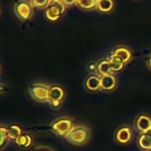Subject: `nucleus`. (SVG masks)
<instances>
[{"label":"nucleus","mask_w":151,"mask_h":151,"mask_svg":"<svg viewBox=\"0 0 151 151\" xmlns=\"http://www.w3.org/2000/svg\"><path fill=\"white\" fill-rule=\"evenodd\" d=\"M49 86L43 84H34L29 88V94L38 102L49 101Z\"/></svg>","instance_id":"obj_3"},{"label":"nucleus","mask_w":151,"mask_h":151,"mask_svg":"<svg viewBox=\"0 0 151 151\" xmlns=\"http://www.w3.org/2000/svg\"><path fill=\"white\" fill-rule=\"evenodd\" d=\"M7 131H8L9 138L14 140H16L22 134V129L18 125H10L9 127H7Z\"/></svg>","instance_id":"obj_17"},{"label":"nucleus","mask_w":151,"mask_h":151,"mask_svg":"<svg viewBox=\"0 0 151 151\" xmlns=\"http://www.w3.org/2000/svg\"><path fill=\"white\" fill-rule=\"evenodd\" d=\"M147 68H148V69L151 71V57L147 60Z\"/></svg>","instance_id":"obj_22"},{"label":"nucleus","mask_w":151,"mask_h":151,"mask_svg":"<svg viewBox=\"0 0 151 151\" xmlns=\"http://www.w3.org/2000/svg\"><path fill=\"white\" fill-rule=\"evenodd\" d=\"M116 86V79L113 74H109L101 77V90L104 92H111Z\"/></svg>","instance_id":"obj_7"},{"label":"nucleus","mask_w":151,"mask_h":151,"mask_svg":"<svg viewBox=\"0 0 151 151\" xmlns=\"http://www.w3.org/2000/svg\"><path fill=\"white\" fill-rule=\"evenodd\" d=\"M111 72H112V70H111L109 60L103 59L97 63V73L101 76V77L111 74Z\"/></svg>","instance_id":"obj_13"},{"label":"nucleus","mask_w":151,"mask_h":151,"mask_svg":"<svg viewBox=\"0 0 151 151\" xmlns=\"http://www.w3.org/2000/svg\"><path fill=\"white\" fill-rule=\"evenodd\" d=\"M109 64H110V68H111V70L112 72H118V71H121L124 67V62L118 57L115 56V55H111L110 58H109Z\"/></svg>","instance_id":"obj_14"},{"label":"nucleus","mask_w":151,"mask_h":151,"mask_svg":"<svg viewBox=\"0 0 151 151\" xmlns=\"http://www.w3.org/2000/svg\"><path fill=\"white\" fill-rule=\"evenodd\" d=\"M77 3L79 6L85 9H91L96 5L95 0H77Z\"/></svg>","instance_id":"obj_18"},{"label":"nucleus","mask_w":151,"mask_h":151,"mask_svg":"<svg viewBox=\"0 0 151 151\" xmlns=\"http://www.w3.org/2000/svg\"><path fill=\"white\" fill-rule=\"evenodd\" d=\"M85 86L90 92H97L101 90V77L95 75L89 76L85 81Z\"/></svg>","instance_id":"obj_9"},{"label":"nucleus","mask_w":151,"mask_h":151,"mask_svg":"<svg viewBox=\"0 0 151 151\" xmlns=\"http://www.w3.org/2000/svg\"><path fill=\"white\" fill-rule=\"evenodd\" d=\"M149 150H151V148H150V149H149Z\"/></svg>","instance_id":"obj_25"},{"label":"nucleus","mask_w":151,"mask_h":151,"mask_svg":"<svg viewBox=\"0 0 151 151\" xmlns=\"http://www.w3.org/2000/svg\"><path fill=\"white\" fill-rule=\"evenodd\" d=\"M63 4L66 5H73L75 2H77V0H61Z\"/></svg>","instance_id":"obj_21"},{"label":"nucleus","mask_w":151,"mask_h":151,"mask_svg":"<svg viewBox=\"0 0 151 151\" xmlns=\"http://www.w3.org/2000/svg\"><path fill=\"white\" fill-rule=\"evenodd\" d=\"M96 6L101 12H109L113 8L112 0H97Z\"/></svg>","instance_id":"obj_16"},{"label":"nucleus","mask_w":151,"mask_h":151,"mask_svg":"<svg viewBox=\"0 0 151 151\" xmlns=\"http://www.w3.org/2000/svg\"><path fill=\"white\" fill-rule=\"evenodd\" d=\"M16 13L23 20H27L30 17L31 14V8L29 4L25 2L19 3L16 6Z\"/></svg>","instance_id":"obj_11"},{"label":"nucleus","mask_w":151,"mask_h":151,"mask_svg":"<svg viewBox=\"0 0 151 151\" xmlns=\"http://www.w3.org/2000/svg\"><path fill=\"white\" fill-rule=\"evenodd\" d=\"M65 96V92L62 87L60 86H52L49 88V101L54 105L57 106Z\"/></svg>","instance_id":"obj_6"},{"label":"nucleus","mask_w":151,"mask_h":151,"mask_svg":"<svg viewBox=\"0 0 151 151\" xmlns=\"http://www.w3.org/2000/svg\"><path fill=\"white\" fill-rule=\"evenodd\" d=\"M135 127L140 132H145L149 128H151V118L145 115L139 114L135 119Z\"/></svg>","instance_id":"obj_8"},{"label":"nucleus","mask_w":151,"mask_h":151,"mask_svg":"<svg viewBox=\"0 0 151 151\" xmlns=\"http://www.w3.org/2000/svg\"><path fill=\"white\" fill-rule=\"evenodd\" d=\"M65 11V6L62 2H60V0L54 2H51V5L49 7L46 9L45 14L48 20L50 21H57L60 15L64 13Z\"/></svg>","instance_id":"obj_4"},{"label":"nucleus","mask_w":151,"mask_h":151,"mask_svg":"<svg viewBox=\"0 0 151 151\" xmlns=\"http://www.w3.org/2000/svg\"><path fill=\"white\" fill-rule=\"evenodd\" d=\"M138 145L143 150H149L151 148V128L145 132H141L138 139Z\"/></svg>","instance_id":"obj_10"},{"label":"nucleus","mask_w":151,"mask_h":151,"mask_svg":"<svg viewBox=\"0 0 151 151\" xmlns=\"http://www.w3.org/2000/svg\"><path fill=\"white\" fill-rule=\"evenodd\" d=\"M49 1H51V2H54V1H58V0H49Z\"/></svg>","instance_id":"obj_23"},{"label":"nucleus","mask_w":151,"mask_h":151,"mask_svg":"<svg viewBox=\"0 0 151 151\" xmlns=\"http://www.w3.org/2000/svg\"><path fill=\"white\" fill-rule=\"evenodd\" d=\"M146 151H151V150H146Z\"/></svg>","instance_id":"obj_24"},{"label":"nucleus","mask_w":151,"mask_h":151,"mask_svg":"<svg viewBox=\"0 0 151 151\" xmlns=\"http://www.w3.org/2000/svg\"><path fill=\"white\" fill-rule=\"evenodd\" d=\"M132 137V131L130 126L124 125L119 127L115 133V140L120 145L129 144Z\"/></svg>","instance_id":"obj_5"},{"label":"nucleus","mask_w":151,"mask_h":151,"mask_svg":"<svg viewBox=\"0 0 151 151\" xmlns=\"http://www.w3.org/2000/svg\"><path fill=\"white\" fill-rule=\"evenodd\" d=\"M91 136V132L85 125H75L66 135L65 139L72 145L82 146L87 143Z\"/></svg>","instance_id":"obj_1"},{"label":"nucleus","mask_w":151,"mask_h":151,"mask_svg":"<svg viewBox=\"0 0 151 151\" xmlns=\"http://www.w3.org/2000/svg\"><path fill=\"white\" fill-rule=\"evenodd\" d=\"M72 120L68 117H60L56 119L52 124V132L60 136V137H66V135L69 132V131L73 127Z\"/></svg>","instance_id":"obj_2"},{"label":"nucleus","mask_w":151,"mask_h":151,"mask_svg":"<svg viewBox=\"0 0 151 151\" xmlns=\"http://www.w3.org/2000/svg\"><path fill=\"white\" fill-rule=\"evenodd\" d=\"M15 143L21 147H23V148H26V147H29L31 143H32V138L29 134H27V133H24V134H22L16 140H15Z\"/></svg>","instance_id":"obj_15"},{"label":"nucleus","mask_w":151,"mask_h":151,"mask_svg":"<svg viewBox=\"0 0 151 151\" xmlns=\"http://www.w3.org/2000/svg\"><path fill=\"white\" fill-rule=\"evenodd\" d=\"M32 2H33V5L35 6L43 7V6H45L48 4L49 0H32Z\"/></svg>","instance_id":"obj_20"},{"label":"nucleus","mask_w":151,"mask_h":151,"mask_svg":"<svg viewBox=\"0 0 151 151\" xmlns=\"http://www.w3.org/2000/svg\"><path fill=\"white\" fill-rule=\"evenodd\" d=\"M113 55L120 58L124 63H127L132 58L131 51L128 48L124 47V46H120V47L116 48L114 52H113Z\"/></svg>","instance_id":"obj_12"},{"label":"nucleus","mask_w":151,"mask_h":151,"mask_svg":"<svg viewBox=\"0 0 151 151\" xmlns=\"http://www.w3.org/2000/svg\"><path fill=\"white\" fill-rule=\"evenodd\" d=\"M0 136H1V139H0V145H1V147H3L4 144L9 139V134H8L7 128H5L4 126H1V128H0Z\"/></svg>","instance_id":"obj_19"}]
</instances>
